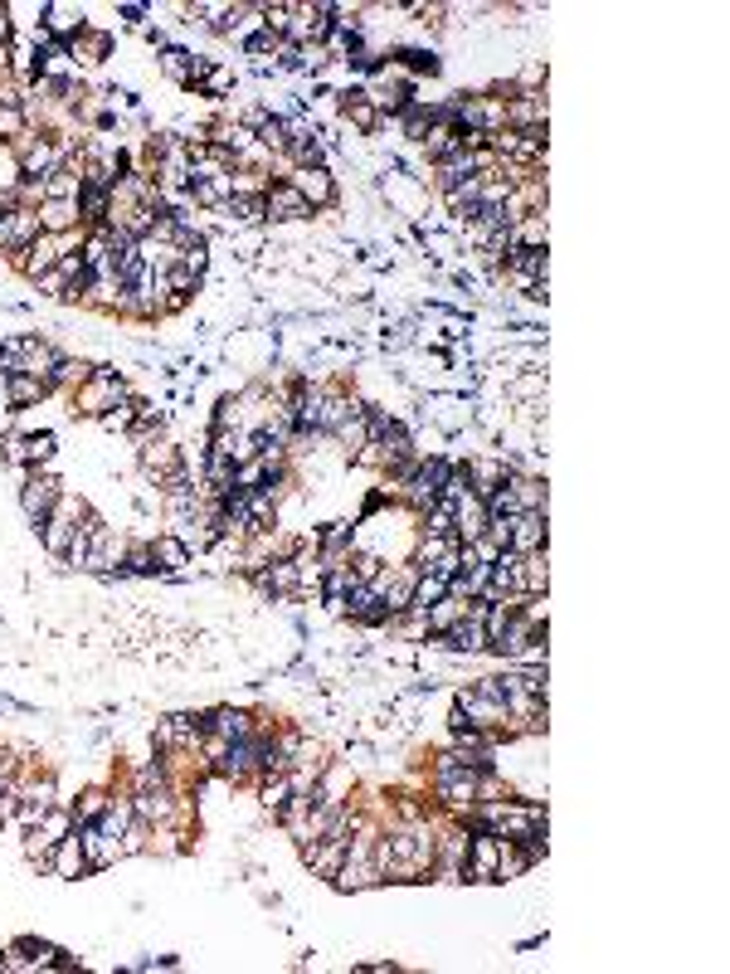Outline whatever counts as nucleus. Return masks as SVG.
<instances>
[{
	"label": "nucleus",
	"mask_w": 730,
	"mask_h": 974,
	"mask_svg": "<svg viewBox=\"0 0 730 974\" xmlns=\"http://www.w3.org/2000/svg\"><path fill=\"white\" fill-rule=\"evenodd\" d=\"M88 517V502L83 497H73V492H59V502H54V517L44 522V531H39V541H44V551L49 556H69V546H73V536H78V522Z\"/></svg>",
	"instance_id": "f257e3e1"
},
{
	"label": "nucleus",
	"mask_w": 730,
	"mask_h": 974,
	"mask_svg": "<svg viewBox=\"0 0 730 974\" xmlns=\"http://www.w3.org/2000/svg\"><path fill=\"white\" fill-rule=\"evenodd\" d=\"M59 492H64V487L54 483L49 473H39V468L30 473V478H25V483H20V512H25V522L35 526V531H44V522L54 517V502H59Z\"/></svg>",
	"instance_id": "f03ea898"
},
{
	"label": "nucleus",
	"mask_w": 730,
	"mask_h": 974,
	"mask_svg": "<svg viewBox=\"0 0 730 974\" xmlns=\"http://www.w3.org/2000/svg\"><path fill=\"white\" fill-rule=\"evenodd\" d=\"M346 848H351V833H331V838H317V843H302V862L312 867V877L331 882L346 862Z\"/></svg>",
	"instance_id": "7ed1b4c3"
},
{
	"label": "nucleus",
	"mask_w": 730,
	"mask_h": 974,
	"mask_svg": "<svg viewBox=\"0 0 730 974\" xmlns=\"http://www.w3.org/2000/svg\"><path fill=\"white\" fill-rule=\"evenodd\" d=\"M497 858H502V838L487 833V828H473V838H468V882H497Z\"/></svg>",
	"instance_id": "20e7f679"
},
{
	"label": "nucleus",
	"mask_w": 730,
	"mask_h": 974,
	"mask_svg": "<svg viewBox=\"0 0 730 974\" xmlns=\"http://www.w3.org/2000/svg\"><path fill=\"white\" fill-rule=\"evenodd\" d=\"M317 210L302 200V190L292 186V181H273L268 186V220H278V225H297V220H312Z\"/></svg>",
	"instance_id": "39448f33"
},
{
	"label": "nucleus",
	"mask_w": 730,
	"mask_h": 974,
	"mask_svg": "<svg viewBox=\"0 0 730 974\" xmlns=\"http://www.w3.org/2000/svg\"><path fill=\"white\" fill-rule=\"evenodd\" d=\"M429 638H434L443 653H468V658H473V653H487V624L473 619V614H463L448 634H429Z\"/></svg>",
	"instance_id": "423d86ee"
},
{
	"label": "nucleus",
	"mask_w": 730,
	"mask_h": 974,
	"mask_svg": "<svg viewBox=\"0 0 730 974\" xmlns=\"http://www.w3.org/2000/svg\"><path fill=\"white\" fill-rule=\"evenodd\" d=\"M463 473H468V483H473V492L477 497H492L497 487L507 483V458L502 453H473L468 463H463Z\"/></svg>",
	"instance_id": "0eeeda50"
},
{
	"label": "nucleus",
	"mask_w": 730,
	"mask_h": 974,
	"mask_svg": "<svg viewBox=\"0 0 730 974\" xmlns=\"http://www.w3.org/2000/svg\"><path fill=\"white\" fill-rule=\"evenodd\" d=\"M550 117V103L546 93L536 88V93H511L507 98V127L511 132H531V127H546Z\"/></svg>",
	"instance_id": "6e6552de"
},
{
	"label": "nucleus",
	"mask_w": 730,
	"mask_h": 974,
	"mask_svg": "<svg viewBox=\"0 0 730 974\" xmlns=\"http://www.w3.org/2000/svg\"><path fill=\"white\" fill-rule=\"evenodd\" d=\"M473 414H477V405L468 400V395H434V400L424 405V419H434L443 434H458Z\"/></svg>",
	"instance_id": "1a4fd4ad"
},
{
	"label": "nucleus",
	"mask_w": 730,
	"mask_h": 974,
	"mask_svg": "<svg viewBox=\"0 0 730 974\" xmlns=\"http://www.w3.org/2000/svg\"><path fill=\"white\" fill-rule=\"evenodd\" d=\"M507 551H521V556L546 551V512H516V517H511Z\"/></svg>",
	"instance_id": "9d476101"
},
{
	"label": "nucleus",
	"mask_w": 730,
	"mask_h": 974,
	"mask_svg": "<svg viewBox=\"0 0 730 974\" xmlns=\"http://www.w3.org/2000/svg\"><path fill=\"white\" fill-rule=\"evenodd\" d=\"M73 833H78V848H83V858H88V872H103V867H112V862L122 858V848H117L98 824H78Z\"/></svg>",
	"instance_id": "9b49d317"
},
{
	"label": "nucleus",
	"mask_w": 730,
	"mask_h": 974,
	"mask_svg": "<svg viewBox=\"0 0 730 974\" xmlns=\"http://www.w3.org/2000/svg\"><path fill=\"white\" fill-rule=\"evenodd\" d=\"M288 181H292L297 190H302V200H307L312 210H331V205H336V181H331L327 166H312V171H292Z\"/></svg>",
	"instance_id": "f8f14e48"
},
{
	"label": "nucleus",
	"mask_w": 730,
	"mask_h": 974,
	"mask_svg": "<svg viewBox=\"0 0 730 974\" xmlns=\"http://www.w3.org/2000/svg\"><path fill=\"white\" fill-rule=\"evenodd\" d=\"M487 531V502L477 497V492H463L458 502H453V536L468 546V541H477Z\"/></svg>",
	"instance_id": "ddd939ff"
},
{
	"label": "nucleus",
	"mask_w": 730,
	"mask_h": 974,
	"mask_svg": "<svg viewBox=\"0 0 730 974\" xmlns=\"http://www.w3.org/2000/svg\"><path fill=\"white\" fill-rule=\"evenodd\" d=\"M83 273H88L83 254H64V259H59L54 268H49V273H44V278H39L35 288H39V293H49V298L64 302V298H69V288L78 283V278H83Z\"/></svg>",
	"instance_id": "4468645a"
},
{
	"label": "nucleus",
	"mask_w": 730,
	"mask_h": 974,
	"mask_svg": "<svg viewBox=\"0 0 730 974\" xmlns=\"http://www.w3.org/2000/svg\"><path fill=\"white\" fill-rule=\"evenodd\" d=\"M44 395H49V380H39V375H0V400L15 405V410L39 405Z\"/></svg>",
	"instance_id": "2eb2a0df"
},
{
	"label": "nucleus",
	"mask_w": 730,
	"mask_h": 974,
	"mask_svg": "<svg viewBox=\"0 0 730 974\" xmlns=\"http://www.w3.org/2000/svg\"><path fill=\"white\" fill-rule=\"evenodd\" d=\"M54 877H64V882H78L83 872H88V858H83V848H78V833H69V838H59L54 843V853H49V862H44Z\"/></svg>",
	"instance_id": "dca6fc26"
},
{
	"label": "nucleus",
	"mask_w": 730,
	"mask_h": 974,
	"mask_svg": "<svg viewBox=\"0 0 730 974\" xmlns=\"http://www.w3.org/2000/svg\"><path fill=\"white\" fill-rule=\"evenodd\" d=\"M39 229H44V234H69V229H83L78 200H39Z\"/></svg>",
	"instance_id": "f3484780"
},
{
	"label": "nucleus",
	"mask_w": 730,
	"mask_h": 974,
	"mask_svg": "<svg viewBox=\"0 0 730 974\" xmlns=\"http://www.w3.org/2000/svg\"><path fill=\"white\" fill-rule=\"evenodd\" d=\"M210 731H219L224 741H244V736L258 731V721H254V712H239V707H215L210 712Z\"/></svg>",
	"instance_id": "a211bd4d"
},
{
	"label": "nucleus",
	"mask_w": 730,
	"mask_h": 974,
	"mask_svg": "<svg viewBox=\"0 0 730 974\" xmlns=\"http://www.w3.org/2000/svg\"><path fill=\"white\" fill-rule=\"evenodd\" d=\"M507 492L521 512H546V483L536 473H507Z\"/></svg>",
	"instance_id": "6ab92c4d"
},
{
	"label": "nucleus",
	"mask_w": 730,
	"mask_h": 974,
	"mask_svg": "<svg viewBox=\"0 0 730 974\" xmlns=\"http://www.w3.org/2000/svg\"><path fill=\"white\" fill-rule=\"evenodd\" d=\"M546 590H550L546 551H536V556H521V600H546Z\"/></svg>",
	"instance_id": "aec40b11"
},
{
	"label": "nucleus",
	"mask_w": 730,
	"mask_h": 974,
	"mask_svg": "<svg viewBox=\"0 0 730 974\" xmlns=\"http://www.w3.org/2000/svg\"><path fill=\"white\" fill-rule=\"evenodd\" d=\"M546 239H550L546 210H536V215H521V220L511 225V249H546Z\"/></svg>",
	"instance_id": "412c9836"
},
{
	"label": "nucleus",
	"mask_w": 730,
	"mask_h": 974,
	"mask_svg": "<svg viewBox=\"0 0 730 974\" xmlns=\"http://www.w3.org/2000/svg\"><path fill=\"white\" fill-rule=\"evenodd\" d=\"M151 556H156V570H161V575H176L181 565H190V546H185L181 536L166 531V536L151 541Z\"/></svg>",
	"instance_id": "4be33fe9"
},
{
	"label": "nucleus",
	"mask_w": 730,
	"mask_h": 974,
	"mask_svg": "<svg viewBox=\"0 0 730 974\" xmlns=\"http://www.w3.org/2000/svg\"><path fill=\"white\" fill-rule=\"evenodd\" d=\"M181 463H185V458L176 453V444H166V439H161V444H156V439H146V444H142V468L156 478V483H161L171 468H181Z\"/></svg>",
	"instance_id": "5701e85b"
},
{
	"label": "nucleus",
	"mask_w": 730,
	"mask_h": 974,
	"mask_svg": "<svg viewBox=\"0 0 730 974\" xmlns=\"http://www.w3.org/2000/svg\"><path fill=\"white\" fill-rule=\"evenodd\" d=\"M468 614V600H458V595H443L438 604H429L424 609V619H429V634H448L458 619Z\"/></svg>",
	"instance_id": "b1692460"
},
{
	"label": "nucleus",
	"mask_w": 730,
	"mask_h": 974,
	"mask_svg": "<svg viewBox=\"0 0 730 974\" xmlns=\"http://www.w3.org/2000/svg\"><path fill=\"white\" fill-rule=\"evenodd\" d=\"M44 380H49V390H78V385H88V380H93V366H88V361H73V356H64V361H59L54 371L44 375Z\"/></svg>",
	"instance_id": "393cba45"
},
{
	"label": "nucleus",
	"mask_w": 730,
	"mask_h": 974,
	"mask_svg": "<svg viewBox=\"0 0 730 974\" xmlns=\"http://www.w3.org/2000/svg\"><path fill=\"white\" fill-rule=\"evenodd\" d=\"M507 395L516 405H536L541 395H546V371H516L507 380Z\"/></svg>",
	"instance_id": "a878e982"
},
{
	"label": "nucleus",
	"mask_w": 730,
	"mask_h": 974,
	"mask_svg": "<svg viewBox=\"0 0 730 974\" xmlns=\"http://www.w3.org/2000/svg\"><path fill=\"white\" fill-rule=\"evenodd\" d=\"M458 546H463L458 536H429V531H424V536H419V546H414V565H419V570H429V565L443 561V556H448V551H458Z\"/></svg>",
	"instance_id": "bb28decb"
},
{
	"label": "nucleus",
	"mask_w": 730,
	"mask_h": 974,
	"mask_svg": "<svg viewBox=\"0 0 730 974\" xmlns=\"http://www.w3.org/2000/svg\"><path fill=\"white\" fill-rule=\"evenodd\" d=\"M258 799H263V809L278 819L283 809H288V799H292V785H288V775H263V789H258Z\"/></svg>",
	"instance_id": "cd10ccee"
},
{
	"label": "nucleus",
	"mask_w": 730,
	"mask_h": 974,
	"mask_svg": "<svg viewBox=\"0 0 730 974\" xmlns=\"http://www.w3.org/2000/svg\"><path fill=\"white\" fill-rule=\"evenodd\" d=\"M448 595V580L443 575H429V570H419V585H414V604L409 609H429V604H438Z\"/></svg>",
	"instance_id": "c85d7f7f"
},
{
	"label": "nucleus",
	"mask_w": 730,
	"mask_h": 974,
	"mask_svg": "<svg viewBox=\"0 0 730 974\" xmlns=\"http://www.w3.org/2000/svg\"><path fill=\"white\" fill-rule=\"evenodd\" d=\"M108 804H112V794H108V789H98V785H93V789H83V799H78V814H73V819H78V824H98Z\"/></svg>",
	"instance_id": "c756f323"
},
{
	"label": "nucleus",
	"mask_w": 730,
	"mask_h": 974,
	"mask_svg": "<svg viewBox=\"0 0 730 974\" xmlns=\"http://www.w3.org/2000/svg\"><path fill=\"white\" fill-rule=\"evenodd\" d=\"M20 444H25V463L30 468H44L49 458H54V434L44 429V434H20Z\"/></svg>",
	"instance_id": "7c9ffc66"
},
{
	"label": "nucleus",
	"mask_w": 730,
	"mask_h": 974,
	"mask_svg": "<svg viewBox=\"0 0 730 974\" xmlns=\"http://www.w3.org/2000/svg\"><path fill=\"white\" fill-rule=\"evenodd\" d=\"M78 59H88V64H98V59H108V35H98V30H83V35L69 44Z\"/></svg>",
	"instance_id": "2f4dec72"
},
{
	"label": "nucleus",
	"mask_w": 730,
	"mask_h": 974,
	"mask_svg": "<svg viewBox=\"0 0 730 974\" xmlns=\"http://www.w3.org/2000/svg\"><path fill=\"white\" fill-rule=\"evenodd\" d=\"M122 570H132V575H161V570H156V556H151V546H146V541L127 546V561H122Z\"/></svg>",
	"instance_id": "473e14b6"
},
{
	"label": "nucleus",
	"mask_w": 730,
	"mask_h": 974,
	"mask_svg": "<svg viewBox=\"0 0 730 974\" xmlns=\"http://www.w3.org/2000/svg\"><path fill=\"white\" fill-rule=\"evenodd\" d=\"M30 132V117H25V108H0V137L5 142H20Z\"/></svg>",
	"instance_id": "72a5a7b5"
},
{
	"label": "nucleus",
	"mask_w": 730,
	"mask_h": 974,
	"mask_svg": "<svg viewBox=\"0 0 730 974\" xmlns=\"http://www.w3.org/2000/svg\"><path fill=\"white\" fill-rule=\"evenodd\" d=\"M395 59H404V64H409L414 74H438V69H443L434 49H395Z\"/></svg>",
	"instance_id": "f704fd0d"
},
{
	"label": "nucleus",
	"mask_w": 730,
	"mask_h": 974,
	"mask_svg": "<svg viewBox=\"0 0 730 974\" xmlns=\"http://www.w3.org/2000/svg\"><path fill=\"white\" fill-rule=\"evenodd\" d=\"M229 181H234V195H268V186H273L268 171H234Z\"/></svg>",
	"instance_id": "c9c22d12"
},
{
	"label": "nucleus",
	"mask_w": 730,
	"mask_h": 974,
	"mask_svg": "<svg viewBox=\"0 0 730 974\" xmlns=\"http://www.w3.org/2000/svg\"><path fill=\"white\" fill-rule=\"evenodd\" d=\"M98 424H103V429H112V434L132 429V424H137V400H132V405H117V410H108L103 419H98Z\"/></svg>",
	"instance_id": "e433bc0d"
},
{
	"label": "nucleus",
	"mask_w": 730,
	"mask_h": 974,
	"mask_svg": "<svg viewBox=\"0 0 730 974\" xmlns=\"http://www.w3.org/2000/svg\"><path fill=\"white\" fill-rule=\"evenodd\" d=\"M278 44H283V39L273 35L268 25H263V30H254V35H244V49H249V54H278Z\"/></svg>",
	"instance_id": "4c0bfd02"
},
{
	"label": "nucleus",
	"mask_w": 730,
	"mask_h": 974,
	"mask_svg": "<svg viewBox=\"0 0 730 974\" xmlns=\"http://www.w3.org/2000/svg\"><path fill=\"white\" fill-rule=\"evenodd\" d=\"M278 69H288V74L307 69V64H302V44H292V39H283V44H278Z\"/></svg>",
	"instance_id": "58836bf2"
},
{
	"label": "nucleus",
	"mask_w": 730,
	"mask_h": 974,
	"mask_svg": "<svg viewBox=\"0 0 730 974\" xmlns=\"http://www.w3.org/2000/svg\"><path fill=\"white\" fill-rule=\"evenodd\" d=\"M117 15H122V20H127V25H142L146 5H117Z\"/></svg>",
	"instance_id": "ea45409f"
},
{
	"label": "nucleus",
	"mask_w": 730,
	"mask_h": 974,
	"mask_svg": "<svg viewBox=\"0 0 730 974\" xmlns=\"http://www.w3.org/2000/svg\"><path fill=\"white\" fill-rule=\"evenodd\" d=\"M5 775H10V750L0 746V780H5Z\"/></svg>",
	"instance_id": "a19ab883"
}]
</instances>
